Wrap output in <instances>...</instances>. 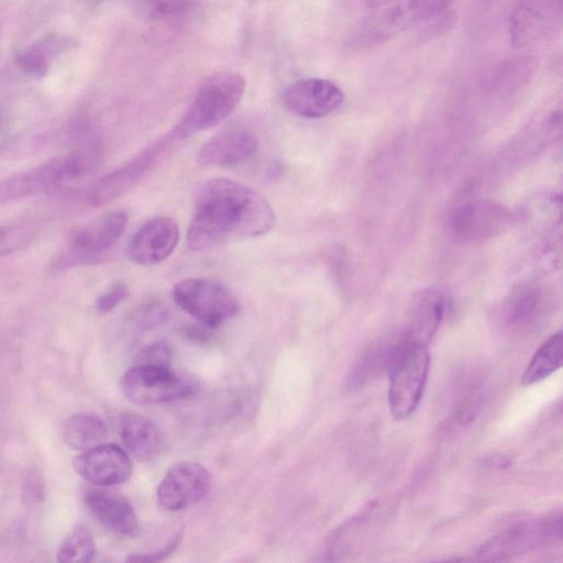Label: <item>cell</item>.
Segmentation results:
<instances>
[{
    "label": "cell",
    "mask_w": 563,
    "mask_h": 563,
    "mask_svg": "<svg viewBox=\"0 0 563 563\" xmlns=\"http://www.w3.org/2000/svg\"><path fill=\"white\" fill-rule=\"evenodd\" d=\"M120 435L128 451L137 460L156 459L163 449V438L157 426L148 418L126 411L120 417Z\"/></svg>",
    "instance_id": "cell-17"
},
{
    "label": "cell",
    "mask_w": 563,
    "mask_h": 563,
    "mask_svg": "<svg viewBox=\"0 0 563 563\" xmlns=\"http://www.w3.org/2000/svg\"><path fill=\"white\" fill-rule=\"evenodd\" d=\"M541 309V297L534 289H522L514 294L506 305V320L514 325L531 322Z\"/></svg>",
    "instance_id": "cell-24"
},
{
    "label": "cell",
    "mask_w": 563,
    "mask_h": 563,
    "mask_svg": "<svg viewBox=\"0 0 563 563\" xmlns=\"http://www.w3.org/2000/svg\"><path fill=\"white\" fill-rule=\"evenodd\" d=\"M90 514L108 530L128 537L140 532V525L130 501L121 494L109 489L91 488L85 495Z\"/></svg>",
    "instance_id": "cell-15"
},
{
    "label": "cell",
    "mask_w": 563,
    "mask_h": 563,
    "mask_svg": "<svg viewBox=\"0 0 563 563\" xmlns=\"http://www.w3.org/2000/svg\"><path fill=\"white\" fill-rule=\"evenodd\" d=\"M562 362L563 333L559 330L536 351L522 375L521 384L531 386L547 379L561 368Z\"/></svg>",
    "instance_id": "cell-20"
},
{
    "label": "cell",
    "mask_w": 563,
    "mask_h": 563,
    "mask_svg": "<svg viewBox=\"0 0 563 563\" xmlns=\"http://www.w3.org/2000/svg\"><path fill=\"white\" fill-rule=\"evenodd\" d=\"M401 339L379 343L366 351L357 361L347 378L350 389L360 388L372 378L388 372L396 357Z\"/></svg>",
    "instance_id": "cell-19"
},
{
    "label": "cell",
    "mask_w": 563,
    "mask_h": 563,
    "mask_svg": "<svg viewBox=\"0 0 563 563\" xmlns=\"http://www.w3.org/2000/svg\"><path fill=\"white\" fill-rule=\"evenodd\" d=\"M244 90L245 79L235 71H218L208 76L173 129L174 134L183 139L216 126L234 111Z\"/></svg>",
    "instance_id": "cell-2"
},
{
    "label": "cell",
    "mask_w": 563,
    "mask_h": 563,
    "mask_svg": "<svg viewBox=\"0 0 563 563\" xmlns=\"http://www.w3.org/2000/svg\"><path fill=\"white\" fill-rule=\"evenodd\" d=\"M173 351L165 341L154 342L145 346L137 356L136 364L170 366Z\"/></svg>",
    "instance_id": "cell-28"
},
{
    "label": "cell",
    "mask_w": 563,
    "mask_h": 563,
    "mask_svg": "<svg viewBox=\"0 0 563 563\" xmlns=\"http://www.w3.org/2000/svg\"><path fill=\"white\" fill-rule=\"evenodd\" d=\"M125 397L140 406L173 402L194 394L196 383L170 366L135 364L121 378Z\"/></svg>",
    "instance_id": "cell-5"
},
{
    "label": "cell",
    "mask_w": 563,
    "mask_h": 563,
    "mask_svg": "<svg viewBox=\"0 0 563 563\" xmlns=\"http://www.w3.org/2000/svg\"><path fill=\"white\" fill-rule=\"evenodd\" d=\"M503 213L493 206L472 205L462 208L454 218L456 235L474 238L489 233L500 224Z\"/></svg>",
    "instance_id": "cell-21"
},
{
    "label": "cell",
    "mask_w": 563,
    "mask_h": 563,
    "mask_svg": "<svg viewBox=\"0 0 563 563\" xmlns=\"http://www.w3.org/2000/svg\"><path fill=\"white\" fill-rule=\"evenodd\" d=\"M257 148L255 133L250 129L235 126L206 141L197 153V159L203 166H235L253 157Z\"/></svg>",
    "instance_id": "cell-14"
},
{
    "label": "cell",
    "mask_w": 563,
    "mask_h": 563,
    "mask_svg": "<svg viewBox=\"0 0 563 563\" xmlns=\"http://www.w3.org/2000/svg\"><path fill=\"white\" fill-rule=\"evenodd\" d=\"M48 60L32 46L18 53L15 56V64L21 71L36 79L46 76L49 68Z\"/></svg>",
    "instance_id": "cell-27"
},
{
    "label": "cell",
    "mask_w": 563,
    "mask_h": 563,
    "mask_svg": "<svg viewBox=\"0 0 563 563\" xmlns=\"http://www.w3.org/2000/svg\"><path fill=\"white\" fill-rule=\"evenodd\" d=\"M538 68V59L530 56L518 57L500 65L490 78L492 88L509 91L525 85Z\"/></svg>",
    "instance_id": "cell-22"
},
{
    "label": "cell",
    "mask_w": 563,
    "mask_h": 563,
    "mask_svg": "<svg viewBox=\"0 0 563 563\" xmlns=\"http://www.w3.org/2000/svg\"><path fill=\"white\" fill-rule=\"evenodd\" d=\"M86 1L90 4H98V3L102 2L103 0H86Z\"/></svg>",
    "instance_id": "cell-31"
},
{
    "label": "cell",
    "mask_w": 563,
    "mask_h": 563,
    "mask_svg": "<svg viewBox=\"0 0 563 563\" xmlns=\"http://www.w3.org/2000/svg\"><path fill=\"white\" fill-rule=\"evenodd\" d=\"M108 437L104 421L92 413H76L62 426L63 441L73 450L85 451L103 443Z\"/></svg>",
    "instance_id": "cell-18"
},
{
    "label": "cell",
    "mask_w": 563,
    "mask_h": 563,
    "mask_svg": "<svg viewBox=\"0 0 563 563\" xmlns=\"http://www.w3.org/2000/svg\"><path fill=\"white\" fill-rule=\"evenodd\" d=\"M139 9L154 19L179 18L196 7V0H132Z\"/></svg>",
    "instance_id": "cell-25"
},
{
    "label": "cell",
    "mask_w": 563,
    "mask_h": 563,
    "mask_svg": "<svg viewBox=\"0 0 563 563\" xmlns=\"http://www.w3.org/2000/svg\"><path fill=\"white\" fill-rule=\"evenodd\" d=\"M179 539H180V534H176L174 539H172L165 547L164 549L155 552V553H151V554H139V555H132L130 556L128 560L129 561H137V562H156V561H162L165 556L172 554L174 552V550L177 548V545L179 544Z\"/></svg>",
    "instance_id": "cell-30"
},
{
    "label": "cell",
    "mask_w": 563,
    "mask_h": 563,
    "mask_svg": "<svg viewBox=\"0 0 563 563\" xmlns=\"http://www.w3.org/2000/svg\"><path fill=\"white\" fill-rule=\"evenodd\" d=\"M176 305L202 325L213 329L235 316L240 305L223 285L207 278H185L175 284Z\"/></svg>",
    "instance_id": "cell-6"
},
{
    "label": "cell",
    "mask_w": 563,
    "mask_h": 563,
    "mask_svg": "<svg viewBox=\"0 0 563 563\" xmlns=\"http://www.w3.org/2000/svg\"><path fill=\"white\" fill-rule=\"evenodd\" d=\"M562 512L553 510L542 518L512 525L485 542L477 551L479 560L509 561L533 548L561 542Z\"/></svg>",
    "instance_id": "cell-4"
},
{
    "label": "cell",
    "mask_w": 563,
    "mask_h": 563,
    "mask_svg": "<svg viewBox=\"0 0 563 563\" xmlns=\"http://www.w3.org/2000/svg\"><path fill=\"white\" fill-rule=\"evenodd\" d=\"M129 295V289L125 284L117 282L112 284L109 289L103 292L97 300V310L100 313H107L113 310L120 302H122Z\"/></svg>",
    "instance_id": "cell-29"
},
{
    "label": "cell",
    "mask_w": 563,
    "mask_h": 563,
    "mask_svg": "<svg viewBox=\"0 0 563 563\" xmlns=\"http://www.w3.org/2000/svg\"><path fill=\"white\" fill-rule=\"evenodd\" d=\"M77 178L74 163L68 155L56 157L0 183V202L29 198L53 191L66 179Z\"/></svg>",
    "instance_id": "cell-11"
},
{
    "label": "cell",
    "mask_w": 563,
    "mask_h": 563,
    "mask_svg": "<svg viewBox=\"0 0 563 563\" xmlns=\"http://www.w3.org/2000/svg\"><path fill=\"white\" fill-rule=\"evenodd\" d=\"M178 137L170 132L156 141L123 166L106 174L96 180L87 194V200L91 206L99 207L132 188L167 151L170 143Z\"/></svg>",
    "instance_id": "cell-7"
},
{
    "label": "cell",
    "mask_w": 563,
    "mask_h": 563,
    "mask_svg": "<svg viewBox=\"0 0 563 563\" xmlns=\"http://www.w3.org/2000/svg\"><path fill=\"white\" fill-rule=\"evenodd\" d=\"M430 363L427 345L401 338L398 352L388 371V405L396 420L407 419L420 405Z\"/></svg>",
    "instance_id": "cell-3"
},
{
    "label": "cell",
    "mask_w": 563,
    "mask_h": 563,
    "mask_svg": "<svg viewBox=\"0 0 563 563\" xmlns=\"http://www.w3.org/2000/svg\"><path fill=\"white\" fill-rule=\"evenodd\" d=\"M179 240L176 221L169 217H157L145 222L131 238L126 253L136 265L151 266L166 260Z\"/></svg>",
    "instance_id": "cell-13"
},
{
    "label": "cell",
    "mask_w": 563,
    "mask_h": 563,
    "mask_svg": "<svg viewBox=\"0 0 563 563\" xmlns=\"http://www.w3.org/2000/svg\"><path fill=\"white\" fill-rule=\"evenodd\" d=\"M274 224V211L260 192L233 179L210 178L196 189L187 245L194 251L208 250L263 235Z\"/></svg>",
    "instance_id": "cell-1"
},
{
    "label": "cell",
    "mask_w": 563,
    "mask_h": 563,
    "mask_svg": "<svg viewBox=\"0 0 563 563\" xmlns=\"http://www.w3.org/2000/svg\"><path fill=\"white\" fill-rule=\"evenodd\" d=\"M561 16V0H517L509 18L510 42L528 47L553 30Z\"/></svg>",
    "instance_id": "cell-12"
},
{
    "label": "cell",
    "mask_w": 563,
    "mask_h": 563,
    "mask_svg": "<svg viewBox=\"0 0 563 563\" xmlns=\"http://www.w3.org/2000/svg\"><path fill=\"white\" fill-rule=\"evenodd\" d=\"M33 234L34 231L29 223L0 227V257L24 245Z\"/></svg>",
    "instance_id": "cell-26"
},
{
    "label": "cell",
    "mask_w": 563,
    "mask_h": 563,
    "mask_svg": "<svg viewBox=\"0 0 563 563\" xmlns=\"http://www.w3.org/2000/svg\"><path fill=\"white\" fill-rule=\"evenodd\" d=\"M284 107L292 114L318 119L334 112L344 101L342 89L324 78H305L289 85L283 92Z\"/></svg>",
    "instance_id": "cell-9"
},
{
    "label": "cell",
    "mask_w": 563,
    "mask_h": 563,
    "mask_svg": "<svg viewBox=\"0 0 563 563\" xmlns=\"http://www.w3.org/2000/svg\"><path fill=\"white\" fill-rule=\"evenodd\" d=\"M446 306V298L440 291L434 289L421 291L413 300L409 324L401 338L427 345L438 331Z\"/></svg>",
    "instance_id": "cell-16"
},
{
    "label": "cell",
    "mask_w": 563,
    "mask_h": 563,
    "mask_svg": "<svg viewBox=\"0 0 563 563\" xmlns=\"http://www.w3.org/2000/svg\"><path fill=\"white\" fill-rule=\"evenodd\" d=\"M73 466L79 476L98 487L123 484L133 471L128 453L114 443H101L81 451Z\"/></svg>",
    "instance_id": "cell-10"
},
{
    "label": "cell",
    "mask_w": 563,
    "mask_h": 563,
    "mask_svg": "<svg viewBox=\"0 0 563 563\" xmlns=\"http://www.w3.org/2000/svg\"><path fill=\"white\" fill-rule=\"evenodd\" d=\"M95 555V542L90 530L78 525L62 542L58 552V562H89Z\"/></svg>",
    "instance_id": "cell-23"
},
{
    "label": "cell",
    "mask_w": 563,
    "mask_h": 563,
    "mask_svg": "<svg viewBox=\"0 0 563 563\" xmlns=\"http://www.w3.org/2000/svg\"><path fill=\"white\" fill-rule=\"evenodd\" d=\"M211 486V474L202 464L184 461L167 471L157 487V499L163 508L179 511L203 499Z\"/></svg>",
    "instance_id": "cell-8"
}]
</instances>
